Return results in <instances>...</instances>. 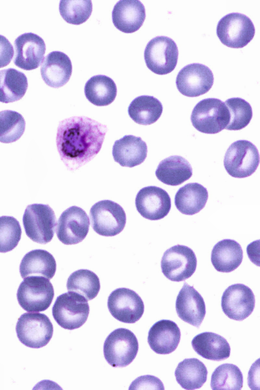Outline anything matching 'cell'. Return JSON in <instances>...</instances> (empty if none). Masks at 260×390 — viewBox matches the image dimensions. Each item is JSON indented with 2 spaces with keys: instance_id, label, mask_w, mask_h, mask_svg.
Masks as SVG:
<instances>
[{
  "instance_id": "1",
  "label": "cell",
  "mask_w": 260,
  "mask_h": 390,
  "mask_svg": "<svg viewBox=\"0 0 260 390\" xmlns=\"http://www.w3.org/2000/svg\"><path fill=\"white\" fill-rule=\"evenodd\" d=\"M107 127L85 116H73L58 126L56 145L61 160L75 171L90 161L100 151Z\"/></svg>"
},
{
  "instance_id": "2",
  "label": "cell",
  "mask_w": 260,
  "mask_h": 390,
  "mask_svg": "<svg viewBox=\"0 0 260 390\" xmlns=\"http://www.w3.org/2000/svg\"><path fill=\"white\" fill-rule=\"evenodd\" d=\"M230 113L224 103L219 99L208 98L201 100L194 107L190 116L193 127L201 133L217 134L230 121Z\"/></svg>"
},
{
  "instance_id": "3",
  "label": "cell",
  "mask_w": 260,
  "mask_h": 390,
  "mask_svg": "<svg viewBox=\"0 0 260 390\" xmlns=\"http://www.w3.org/2000/svg\"><path fill=\"white\" fill-rule=\"evenodd\" d=\"M52 311L58 325L64 329L72 330L79 328L86 322L89 306L84 297L69 291L57 297Z\"/></svg>"
},
{
  "instance_id": "4",
  "label": "cell",
  "mask_w": 260,
  "mask_h": 390,
  "mask_svg": "<svg viewBox=\"0 0 260 390\" xmlns=\"http://www.w3.org/2000/svg\"><path fill=\"white\" fill-rule=\"evenodd\" d=\"M54 295L49 279L40 276L24 278L17 292L20 306L27 312H41L50 306Z\"/></svg>"
},
{
  "instance_id": "5",
  "label": "cell",
  "mask_w": 260,
  "mask_h": 390,
  "mask_svg": "<svg viewBox=\"0 0 260 390\" xmlns=\"http://www.w3.org/2000/svg\"><path fill=\"white\" fill-rule=\"evenodd\" d=\"M22 219L25 233L33 241L45 244L52 239L56 218L48 205L33 204L27 206Z\"/></svg>"
},
{
  "instance_id": "6",
  "label": "cell",
  "mask_w": 260,
  "mask_h": 390,
  "mask_svg": "<svg viewBox=\"0 0 260 390\" xmlns=\"http://www.w3.org/2000/svg\"><path fill=\"white\" fill-rule=\"evenodd\" d=\"M139 343L135 335L125 328L112 331L106 338L103 347L105 358L114 367H124L136 358Z\"/></svg>"
},
{
  "instance_id": "7",
  "label": "cell",
  "mask_w": 260,
  "mask_h": 390,
  "mask_svg": "<svg viewBox=\"0 0 260 390\" xmlns=\"http://www.w3.org/2000/svg\"><path fill=\"white\" fill-rule=\"evenodd\" d=\"M16 332L18 339L24 345L39 348L46 345L51 340L53 327L45 314L26 312L18 318Z\"/></svg>"
},
{
  "instance_id": "8",
  "label": "cell",
  "mask_w": 260,
  "mask_h": 390,
  "mask_svg": "<svg viewBox=\"0 0 260 390\" xmlns=\"http://www.w3.org/2000/svg\"><path fill=\"white\" fill-rule=\"evenodd\" d=\"M259 162L258 151L250 141L238 140L228 149L224 157V168L231 176L245 178L251 176Z\"/></svg>"
},
{
  "instance_id": "9",
  "label": "cell",
  "mask_w": 260,
  "mask_h": 390,
  "mask_svg": "<svg viewBox=\"0 0 260 390\" xmlns=\"http://www.w3.org/2000/svg\"><path fill=\"white\" fill-rule=\"evenodd\" d=\"M216 34L223 45L231 48H241L252 40L255 28L248 16L239 13H231L219 21Z\"/></svg>"
},
{
  "instance_id": "10",
  "label": "cell",
  "mask_w": 260,
  "mask_h": 390,
  "mask_svg": "<svg viewBox=\"0 0 260 390\" xmlns=\"http://www.w3.org/2000/svg\"><path fill=\"white\" fill-rule=\"evenodd\" d=\"M90 217L93 230L98 234L114 236L125 227L126 217L122 207L111 200L100 201L90 210Z\"/></svg>"
},
{
  "instance_id": "11",
  "label": "cell",
  "mask_w": 260,
  "mask_h": 390,
  "mask_svg": "<svg viewBox=\"0 0 260 390\" xmlns=\"http://www.w3.org/2000/svg\"><path fill=\"white\" fill-rule=\"evenodd\" d=\"M178 58V49L171 38L158 36L151 39L144 51L147 68L155 74L166 75L175 68Z\"/></svg>"
},
{
  "instance_id": "12",
  "label": "cell",
  "mask_w": 260,
  "mask_h": 390,
  "mask_svg": "<svg viewBox=\"0 0 260 390\" xmlns=\"http://www.w3.org/2000/svg\"><path fill=\"white\" fill-rule=\"evenodd\" d=\"M197 259L194 252L189 247L176 245L167 249L161 261L164 275L172 281H184L196 271Z\"/></svg>"
},
{
  "instance_id": "13",
  "label": "cell",
  "mask_w": 260,
  "mask_h": 390,
  "mask_svg": "<svg viewBox=\"0 0 260 390\" xmlns=\"http://www.w3.org/2000/svg\"><path fill=\"white\" fill-rule=\"evenodd\" d=\"M108 308L111 315L117 320L134 323L142 316L144 303L135 291L126 288L113 290L108 299Z\"/></svg>"
},
{
  "instance_id": "14",
  "label": "cell",
  "mask_w": 260,
  "mask_h": 390,
  "mask_svg": "<svg viewBox=\"0 0 260 390\" xmlns=\"http://www.w3.org/2000/svg\"><path fill=\"white\" fill-rule=\"evenodd\" d=\"M214 76L206 66L193 63L186 65L178 73L176 84L179 91L188 97H197L207 92L212 87Z\"/></svg>"
},
{
  "instance_id": "15",
  "label": "cell",
  "mask_w": 260,
  "mask_h": 390,
  "mask_svg": "<svg viewBox=\"0 0 260 390\" xmlns=\"http://www.w3.org/2000/svg\"><path fill=\"white\" fill-rule=\"evenodd\" d=\"M90 225L89 217L80 207L73 206L60 216L56 229L59 240L66 245L82 242L87 236Z\"/></svg>"
},
{
  "instance_id": "16",
  "label": "cell",
  "mask_w": 260,
  "mask_h": 390,
  "mask_svg": "<svg viewBox=\"0 0 260 390\" xmlns=\"http://www.w3.org/2000/svg\"><path fill=\"white\" fill-rule=\"evenodd\" d=\"M221 305L223 313L229 318L241 321L253 312L254 295L252 290L243 284H232L223 292Z\"/></svg>"
},
{
  "instance_id": "17",
  "label": "cell",
  "mask_w": 260,
  "mask_h": 390,
  "mask_svg": "<svg viewBox=\"0 0 260 390\" xmlns=\"http://www.w3.org/2000/svg\"><path fill=\"white\" fill-rule=\"evenodd\" d=\"M135 205L143 217L151 220L161 219L166 216L171 207V198L164 189L150 186L142 188L138 192Z\"/></svg>"
},
{
  "instance_id": "18",
  "label": "cell",
  "mask_w": 260,
  "mask_h": 390,
  "mask_svg": "<svg viewBox=\"0 0 260 390\" xmlns=\"http://www.w3.org/2000/svg\"><path fill=\"white\" fill-rule=\"evenodd\" d=\"M14 64L24 70L38 68L44 60L45 43L42 38L32 32L18 37L14 41Z\"/></svg>"
},
{
  "instance_id": "19",
  "label": "cell",
  "mask_w": 260,
  "mask_h": 390,
  "mask_svg": "<svg viewBox=\"0 0 260 390\" xmlns=\"http://www.w3.org/2000/svg\"><path fill=\"white\" fill-rule=\"evenodd\" d=\"M176 310L183 321L199 328L206 314V306L200 293L184 282L176 298Z\"/></svg>"
},
{
  "instance_id": "20",
  "label": "cell",
  "mask_w": 260,
  "mask_h": 390,
  "mask_svg": "<svg viewBox=\"0 0 260 390\" xmlns=\"http://www.w3.org/2000/svg\"><path fill=\"white\" fill-rule=\"evenodd\" d=\"M146 17L143 4L138 0H121L114 6L112 21L118 30L125 33H132L142 25Z\"/></svg>"
},
{
  "instance_id": "21",
  "label": "cell",
  "mask_w": 260,
  "mask_h": 390,
  "mask_svg": "<svg viewBox=\"0 0 260 390\" xmlns=\"http://www.w3.org/2000/svg\"><path fill=\"white\" fill-rule=\"evenodd\" d=\"M180 338L181 332L177 324L172 320L162 319L151 327L147 340L153 351L158 354H167L177 348Z\"/></svg>"
},
{
  "instance_id": "22",
  "label": "cell",
  "mask_w": 260,
  "mask_h": 390,
  "mask_svg": "<svg viewBox=\"0 0 260 390\" xmlns=\"http://www.w3.org/2000/svg\"><path fill=\"white\" fill-rule=\"evenodd\" d=\"M40 71L42 78L47 85L59 88L70 80L72 73V62L65 53L52 51L44 59Z\"/></svg>"
},
{
  "instance_id": "23",
  "label": "cell",
  "mask_w": 260,
  "mask_h": 390,
  "mask_svg": "<svg viewBox=\"0 0 260 390\" xmlns=\"http://www.w3.org/2000/svg\"><path fill=\"white\" fill-rule=\"evenodd\" d=\"M147 153L146 143L140 137L125 135L115 141L112 148L114 160L122 167L132 168L142 164Z\"/></svg>"
},
{
  "instance_id": "24",
  "label": "cell",
  "mask_w": 260,
  "mask_h": 390,
  "mask_svg": "<svg viewBox=\"0 0 260 390\" xmlns=\"http://www.w3.org/2000/svg\"><path fill=\"white\" fill-rule=\"evenodd\" d=\"M194 350L202 357L219 361L229 358L230 346L221 336L212 332H204L196 335L191 341Z\"/></svg>"
},
{
  "instance_id": "25",
  "label": "cell",
  "mask_w": 260,
  "mask_h": 390,
  "mask_svg": "<svg viewBox=\"0 0 260 390\" xmlns=\"http://www.w3.org/2000/svg\"><path fill=\"white\" fill-rule=\"evenodd\" d=\"M243 259V250L240 244L232 239L217 242L211 251V260L218 272L229 273L237 269Z\"/></svg>"
},
{
  "instance_id": "26",
  "label": "cell",
  "mask_w": 260,
  "mask_h": 390,
  "mask_svg": "<svg viewBox=\"0 0 260 390\" xmlns=\"http://www.w3.org/2000/svg\"><path fill=\"white\" fill-rule=\"evenodd\" d=\"M56 264L53 256L43 249H35L27 252L21 260L19 271L22 278L40 275L48 279L54 275Z\"/></svg>"
},
{
  "instance_id": "27",
  "label": "cell",
  "mask_w": 260,
  "mask_h": 390,
  "mask_svg": "<svg viewBox=\"0 0 260 390\" xmlns=\"http://www.w3.org/2000/svg\"><path fill=\"white\" fill-rule=\"evenodd\" d=\"M192 169L188 161L178 155L169 156L161 160L155 171V175L161 182L177 186L189 179Z\"/></svg>"
},
{
  "instance_id": "28",
  "label": "cell",
  "mask_w": 260,
  "mask_h": 390,
  "mask_svg": "<svg viewBox=\"0 0 260 390\" xmlns=\"http://www.w3.org/2000/svg\"><path fill=\"white\" fill-rule=\"evenodd\" d=\"M208 198L207 189L198 183H190L180 188L175 196V205L182 214L192 215L205 206Z\"/></svg>"
},
{
  "instance_id": "29",
  "label": "cell",
  "mask_w": 260,
  "mask_h": 390,
  "mask_svg": "<svg viewBox=\"0 0 260 390\" xmlns=\"http://www.w3.org/2000/svg\"><path fill=\"white\" fill-rule=\"evenodd\" d=\"M207 374L204 364L196 358L184 359L178 364L175 371L178 383L188 390L201 388L207 380Z\"/></svg>"
},
{
  "instance_id": "30",
  "label": "cell",
  "mask_w": 260,
  "mask_h": 390,
  "mask_svg": "<svg viewBox=\"0 0 260 390\" xmlns=\"http://www.w3.org/2000/svg\"><path fill=\"white\" fill-rule=\"evenodd\" d=\"M28 87L25 75L14 68L0 71V102L4 103L19 101Z\"/></svg>"
},
{
  "instance_id": "31",
  "label": "cell",
  "mask_w": 260,
  "mask_h": 390,
  "mask_svg": "<svg viewBox=\"0 0 260 390\" xmlns=\"http://www.w3.org/2000/svg\"><path fill=\"white\" fill-rule=\"evenodd\" d=\"M84 93L87 99L97 106L111 104L117 94V87L110 77L98 75L91 77L86 83Z\"/></svg>"
},
{
  "instance_id": "32",
  "label": "cell",
  "mask_w": 260,
  "mask_h": 390,
  "mask_svg": "<svg viewBox=\"0 0 260 390\" xmlns=\"http://www.w3.org/2000/svg\"><path fill=\"white\" fill-rule=\"evenodd\" d=\"M162 110V105L158 99L153 96L141 95L131 103L128 107V113L137 123L150 125L159 119Z\"/></svg>"
},
{
  "instance_id": "33",
  "label": "cell",
  "mask_w": 260,
  "mask_h": 390,
  "mask_svg": "<svg viewBox=\"0 0 260 390\" xmlns=\"http://www.w3.org/2000/svg\"><path fill=\"white\" fill-rule=\"evenodd\" d=\"M67 287L69 291L78 293L87 300H91L96 297L100 291V279L92 271L80 269L70 275Z\"/></svg>"
},
{
  "instance_id": "34",
  "label": "cell",
  "mask_w": 260,
  "mask_h": 390,
  "mask_svg": "<svg viewBox=\"0 0 260 390\" xmlns=\"http://www.w3.org/2000/svg\"><path fill=\"white\" fill-rule=\"evenodd\" d=\"M243 374L240 369L232 364L218 366L211 375L212 389L240 390L243 386Z\"/></svg>"
},
{
  "instance_id": "35",
  "label": "cell",
  "mask_w": 260,
  "mask_h": 390,
  "mask_svg": "<svg viewBox=\"0 0 260 390\" xmlns=\"http://www.w3.org/2000/svg\"><path fill=\"white\" fill-rule=\"evenodd\" d=\"M25 121L22 115L10 110L0 112V142L11 143L22 136Z\"/></svg>"
},
{
  "instance_id": "36",
  "label": "cell",
  "mask_w": 260,
  "mask_h": 390,
  "mask_svg": "<svg viewBox=\"0 0 260 390\" xmlns=\"http://www.w3.org/2000/svg\"><path fill=\"white\" fill-rule=\"evenodd\" d=\"M224 103L230 116L226 129L240 130L249 123L252 117V110L249 103L240 98H232L226 100Z\"/></svg>"
},
{
  "instance_id": "37",
  "label": "cell",
  "mask_w": 260,
  "mask_h": 390,
  "mask_svg": "<svg viewBox=\"0 0 260 390\" xmlns=\"http://www.w3.org/2000/svg\"><path fill=\"white\" fill-rule=\"evenodd\" d=\"M60 14L68 23L79 25L87 20L92 11L91 1H60L59 6Z\"/></svg>"
},
{
  "instance_id": "38",
  "label": "cell",
  "mask_w": 260,
  "mask_h": 390,
  "mask_svg": "<svg viewBox=\"0 0 260 390\" xmlns=\"http://www.w3.org/2000/svg\"><path fill=\"white\" fill-rule=\"evenodd\" d=\"M19 221L10 216L0 217V252L12 250L18 245L21 236Z\"/></svg>"
},
{
  "instance_id": "39",
  "label": "cell",
  "mask_w": 260,
  "mask_h": 390,
  "mask_svg": "<svg viewBox=\"0 0 260 390\" xmlns=\"http://www.w3.org/2000/svg\"><path fill=\"white\" fill-rule=\"evenodd\" d=\"M129 389H165L164 384L157 377L152 375H144L136 379L131 384Z\"/></svg>"
},
{
  "instance_id": "40",
  "label": "cell",
  "mask_w": 260,
  "mask_h": 390,
  "mask_svg": "<svg viewBox=\"0 0 260 390\" xmlns=\"http://www.w3.org/2000/svg\"><path fill=\"white\" fill-rule=\"evenodd\" d=\"M14 49L10 41L0 35V68L10 63L14 55Z\"/></svg>"
}]
</instances>
